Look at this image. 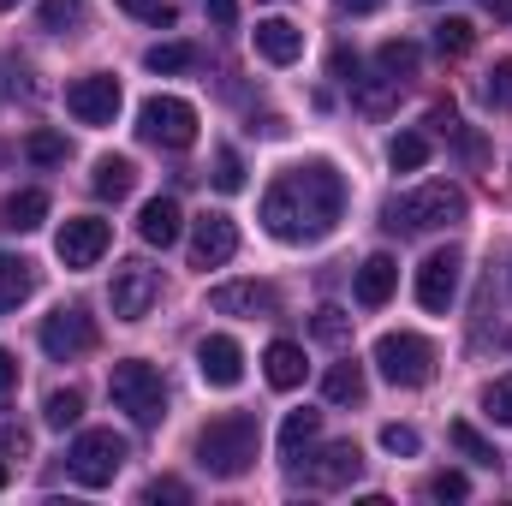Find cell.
I'll return each mask as SVG.
<instances>
[{
  "label": "cell",
  "mask_w": 512,
  "mask_h": 506,
  "mask_svg": "<svg viewBox=\"0 0 512 506\" xmlns=\"http://www.w3.org/2000/svg\"><path fill=\"white\" fill-rule=\"evenodd\" d=\"M126 459H131V447H126V435H114V429H84L72 441V453H66V465H72V477L84 489H108Z\"/></svg>",
  "instance_id": "obj_5"
},
{
  "label": "cell",
  "mask_w": 512,
  "mask_h": 506,
  "mask_svg": "<svg viewBox=\"0 0 512 506\" xmlns=\"http://www.w3.org/2000/svg\"><path fill=\"white\" fill-rule=\"evenodd\" d=\"M215 191H245V161L233 155V149H215Z\"/></svg>",
  "instance_id": "obj_35"
},
{
  "label": "cell",
  "mask_w": 512,
  "mask_h": 506,
  "mask_svg": "<svg viewBox=\"0 0 512 506\" xmlns=\"http://www.w3.org/2000/svg\"><path fill=\"white\" fill-rule=\"evenodd\" d=\"M471 42H477V30H471L465 18H441V24H435V48H441L447 60H459V54H471Z\"/></svg>",
  "instance_id": "obj_31"
},
{
  "label": "cell",
  "mask_w": 512,
  "mask_h": 506,
  "mask_svg": "<svg viewBox=\"0 0 512 506\" xmlns=\"http://www.w3.org/2000/svg\"><path fill=\"white\" fill-rule=\"evenodd\" d=\"M310 334H316L322 346H346V340H352V316H346L340 304H322L316 322H310Z\"/></svg>",
  "instance_id": "obj_30"
},
{
  "label": "cell",
  "mask_w": 512,
  "mask_h": 506,
  "mask_svg": "<svg viewBox=\"0 0 512 506\" xmlns=\"http://www.w3.org/2000/svg\"><path fill=\"white\" fill-rule=\"evenodd\" d=\"M209 310L215 316H280V292L268 280H233L209 292Z\"/></svg>",
  "instance_id": "obj_14"
},
{
  "label": "cell",
  "mask_w": 512,
  "mask_h": 506,
  "mask_svg": "<svg viewBox=\"0 0 512 506\" xmlns=\"http://www.w3.org/2000/svg\"><path fill=\"white\" fill-rule=\"evenodd\" d=\"M131 185H137L131 155H102V161H96V173H90V191H96L102 203H126Z\"/></svg>",
  "instance_id": "obj_21"
},
{
  "label": "cell",
  "mask_w": 512,
  "mask_h": 506,
  "mask_svg": "<svg viewBox=\"0 0 512 506\" xmlns=\"http://www.w3.org/2000/svg\"><path fill=\"white\" fill-rule=\"evenodd\" d=\"M483 411H489V423H512V376L483 387Z\"/></svg>",
  "instance_id": "obj_37"
},
{
  "label": "cell",
  "mask_w": 512,
  "mask_h": 506,
  "mask_svg": "<svg viewBox=\"0 0 512 506\" xmlns=\"http://www.w3.org/2000/svg\"><path fill=\"white\" fill-rule=\"evenodd\" d=\"M114 6H126L131 18H143V24H155V30H167L179 12H173V0H114Z\"/></svg>",
  "instance_id": "obj_36"
},
{
  "label": "cell",
  "mask_w": 512,
  "mask_h": 506,
  "mask_svg": "<svg viewBox=\"0 0 512 506\" xmlns=\"http://www.w3.org/2000/svg\"><path fill=\"white\" fill-rule=\"evenodd\" d=\"M483 96H489V108H512V60L489 66V84H483Z\"/></svg>",
  "instance_id": "obj_38"
},
{
  "label": "cell",
  "mask_w": 512,
  "mask_h": 506,
  "mask_svg": "<svg viewBox=\"0 0 512 506\" xmlns=\"http://www.w3.org/2000/svg\"><path fill=\"white\" fill-rule=\"evenodd\" d=\"M429 126L441 131V137H453V131H459V114H453V102H435V108H429Z\"/></svg>",
  "instance_id": "obj_44"
},
{
  "label": "cell",
  "mask_w": 512,
  "mask_h": 506,
  "mask_svg": "<svg viewBox=\"0 0 512 506\" xmlns=\"http://www.w3.org/2000/svg\"><path fill=\"white\" fill-rule=\"evenodd\" d=\"M459 221H465V191L447 185V179H435L411 197H393L382 209L387 233H435V227H459Z\"/></svg>",
  "instance_id": "obj_3"
},
{
  "label": "cell",
  "mask_w": 512,
  "mask_h": 506,
  "mask_svg": "<svg viewBox=\"0 0 512 506\" xmlns=\"http://www.w3.org/2000/svg\"><path fill=\"white\" fill-rule=\"evenodd\" d=\"M459 268H465V256L453 251V245L423 256V268H417V304L423 310H447L459 298Z\"/></svg>",
  "instance_id": "obj_12"
},
{
  "label": "cell",
  "mask_w": 512,
  "mask_h": 506,
  "mask_svg": "<svg viewBox=\"0 0 512 506\" xmlns=\"http://www.w3.org/2000/svg\"><path fill=\"white\" fill-rule=\"evenodd\" d=\"M42 221H48V191H36V185H30V191H12V197L0 203V227H6V233H36Z\"/></svg>",
  "instance_id": "obj_20"
},
{
  "label": "cell",
  "mask_w": 512,
  "mask_h": 506,
  "mask_svg": "<svg viewBox=\"0 0 512 506\" xmlns=\"http://www.w3.org/2000/svg\"><path fill=\"white\" fill-rule=\"evenodd\" d=\"M447 441H453V447H459L471 465H495V459H501V453H495V447H489V441L471 429V423H453V429H447Z\"/></svg>",
  "instance_id": "obj_33"
},
{
  "label": "cell",
  "mask_w": 512,
  "mask_h": 506,
  "mask_svg": "<svg viewBox=\"0 0 512 506\" xmlns=\"http://www.w3.org/2000/svg\"><path fill=\"white\" fill-rule=\"evenodd\" d=\"M108 245H114V227L96 221V215H72V221L54 233V251H60L66 268H96V262L108 256Z\"/></svg>",
  "instance_id": "obj_10"
},
{
  "label": "cell",
  "mask_w": 512,
  "mask_h": 506,
  "mask_svg": "<svg viewBox=\"0 0 512 506\" xmlns=\"http://www.w3.org/2000/svg\"><path fill=\"white\" fill-rule=\"evenodd\" d=\"M24 155H30L36 167H60V161H66V137H60V131H30V137H24Z\"/></svg>",
  "instance_id": "obj_32"
},
{
  "label": "cell",
  "mask_w": 512,
  "mask_h": 506,
  "mask_svg": "<svg viewBox=\"0 0 512 506\" xmlns=\"http://www.w3.org/2000/svg\"><path fill=\"white\" fill-rule=\"evenodd\" d=\"M12 387H18V358L0 346V393H12Z\"/></svg>",
  "instance_id": "obj_46"
},
{
  "label": "cell",
  "mask_w": 512,
  "mask_h": 506,
  "mask_svg": "<svg viewBox=\"0 0 512 506\" xmlns=\"http://www.w3.org/2000/svg\"><path fill=\"white\" fill-rule=\"evenodd\" d=\"M143 66L161 72V78H167V72H191V66H197V48H191V42H155V48L143 54Z\"/></svg>",
  "instance_id": "obj_28"
},
{
  "label": "cell",
  "mask_w": 512,
  "mask_h": 506,
  "mask_svg": "<svg viewBox=\"0 0 512 506\" xmlns=\"http://www.w3.org/2000/svg\"><path fill=\"white\" fill-rule=\"evenodd\" d=\"M358 471H364L358 441H334V447H322V453H316L310 483H316V489H346V483H358Z\"/></svg>",
  "instance_id": "obj_16"
},
{
  "label": "cell",
  "mask_w": 512,
  "mask_h": 506,
  "mask_svg": "<svg viewBox=\"0 0 512 506\" xmlns=\"http://www.w3.org/2000/svg\"><path fill=\"white\" fill-rule=\"evenodd\" d=\"M108 393H114V405L126 411L137 429H155V423L167 417V381H161V370H155V364H143V358L114 364Z\"/></svg>",
  "instance_id": "obj_4"
},
{
  "label": "cell",
  "mask_w": 512,
  "mask_h": 506,
  "mask_svg": "<svg viewBox=\"0 0 512 506\" xmlns=\"http://www.w3.org/2000/svg\"><path fill=\"white\" fill-rule=\"evenodd\" d=\"M120 78H108V72H90V78H78L72 90H66V114L78 120V126H114L120 120Z\"/></svg>",
  "instance_id": "obj_9"
},
{
  "label": "cell",
  "mask_w": 512,
  "mask_h": 506,
  "mask_svg": "<svg viewBox=\"0 0 512 506\" xmlns=\"http://www.w3.org/2000/svg\"><path fill=\"white\" fill-rule=\"evenodd\" d=\"M155 298H161V274H155L149 262H120V268H114L108 304H114L120 322H143V316L155 310Z\"/></svg>",
  "instance_id": "obj_8"
},
{
  "label": "cell",
  "mask_w": 512,
  "mask_h": 506,
  "mask_svg": "<svg viewBox=\"0 0 512 506\" xmlns=\"http://www.w3.org/2000/svg\"><path fill=\"white\" fill-rule=\"evenodd\" d=\"M256 447H262L256 417L251 411H227V417L203 423V435H197V465H203L209 477L233 483V477H245V471L256 465Z\"/></svg>",
  "instance_id": "obj_2"
},
{
  "label": "cell",
  "mask_w": 512,
  "mask_h": 506,
  "mask_svg": "<svg viewBox=\"0 0 512 506\" xmlns=\"http://www.w3.org/2000/svg\"><path fill=\"white\" fill-rule=\"evenodd\" d=\"M429 495H435V501H465L471 483H465V471H435V477H429Z\"/></svg>",
  "instance_id": "obj_40"
},
{
  "label": "cell",
  "mask_w": 512,
  "mask_h": 506,
  "mask_svg": "<svg viewBox=\"0 0 512 506\" xmlns=\"http://www.w3.org/2000/svg\"><path fill=\"white\" fill-rule=\"evenodd\" d=\"M0 161H6V149H0Z\"/></svg>",
  "instance_id": "obj_51"
},
{
  "label": "cell",
  "mask_w": 512,
  "mask_h": 506,
  "mask_svg": "<svg viewBox=\"0 0 512 506\" xmlns=\"http://www.w3.org/2000/svg\"><path fill=\"white\" fill-rule=\"evenodd\" d=\"M382 447L393 453V459H411L423 441H417V429H411V423H387V429H382Z\"/></svg>",
  "instance_id": "obj_39"
},
{
  "label": "cell",
  "mask_w": 512,
  "mask_h": 506,
  "mask_svg": "<svg viewBox=\"0 0 512 506\" xmlns=\"http://www.w3.org/2000/svg\"><path fill=\"white\" fill-rule=\"evenodd\" d=\"M203 12H209V24H221V30L239 24V0H203Z\"/></svg>",
  "instance_id": "obj_43"
},
{
  "label": "cell",
  "mask_w": 512,
  "mask_h": 506,
  "mask_svg": "<svg viewBox=\"0 0 512 506\" xmlns=\"http://www.w3.org/2000/svg\"><path fill=\"white\" fill-rule=\"evenodd\" d=\"M483 6H489V18H495V24H512V0H483Z\"/></svg>",
  "instance_id": "obj_48"
},
{
  "label": "cell",
  "mask_w": 512,
  "mask_h": 506,
  "mask_svg": "<svg viewBox=\"0 0 512 506\" xmlns=\"http://www.w3.org/2000/svg\"><path fill=\"white\" fill-rule=\"evenodd\" d=\"M78 417H84V393H78V387H54V393L42 399V423H48V429H72Z\"/></svg>",
  "instance_id": "obj_27"
},
{
  "label": "cell",
  "mask_w": 512,
  "mask_h": 506,
  "mask_svg": "<svg viewBox=\"0 0 512 506\" xmlns=\"http://www.w3.org/2000/svg\"><path fill=\"white\" fill-rule=\"evenodd\" d=\"M30 441H24V429L18 423H0V453H24Z\"/></svg>",
  "instance_id": "obj_45"
},
{
  "label": "cell",
  "mask_w": 512,
  "mask_h": 506,
  "mask_svg": "<svg viewBox=\"0 0 512 506\" xmlns=\"http://www.w3.org/2000/svg\"><path fill=\"white\" fill-rule=\"evenodd\" d=\"M316 435H322V411H286V423H280V459L298 465L316 447Z\"/></svg>",
  "instance_id": "obj_22"
},
{
  "label": "cell",
  "mask_w": 512,
  "mask_h": 506,
  "mask_svg": "<svg viewBox=\"0 0 512 506\" xmlns=\"http://www.w3.org/2000/svg\"><path fill=\"white\" fill-rule=\"evenodd\" d=\"M417 60H423V54H417V42H382V72L393 78V84H399V78H411V72H417Z\"/></svg>",
  "instance_id": "obj_34"
},
{
  "label": "cell",
  "mask_w": 512,
  "mask_h": 506,
  "mask_svg": "<svg viewBox=\"0 0 512 506\" xmlns=\"http://www.w3.org/2000/svg\"><path fill=\"white\" fill-rule=\"evenodd\" d=\"M96 346V322L84 316V310H54L48 322H42V352L54 358V364H72V358H84Z\"/></svg>",
  "instance_id": "obj_11"
},
{
  "label": "cell",
  "mask_w": 512,
  "mask_h": 506,
  "mask_svg": "<svg viewBox=\"0 0 512 506\" xmlns=\"http://www.w3.org/2000/svg\"><path fill=\"white\" fill-rule=\"evenodd\" d=\"M12 6H18V0H0V12H12Z\"/></svg>",
  "instance_id": "obj_50"
},
{
  "label": "cell",
  "mask_w": 512,
  "mask_h": 506,
  "mask_svg": "<svg viewBox=\"0 0 512 506\" xmlns=\"http://www.w3.org/2000/svg\"><path fill=\"white\" fill-rule=\"evenodd\" d=\"M137 131H143V143H155V149H191V143H197V108L179 102V96H149V102L137 108Z\"/></svg>",
  "instance_id": "obj_7"
},
{
  "label": "cell",
  "mask_w": 512,
  "mask_h": 506,
  "mask_svg": "<svg viewBox=\"0 0 512 506\" xmlns=\"http://www.w3.org/2000/svg\"><path fill=\"white\" fill-rule=\"evenodd\" d=\"M328 72H334L340 84H358V54H352V48H334V54H328Z\"/></svg>",
  "instance_id": "obj_41"
},
{
  "label": "cell",
  "mask_w": 512,
  "mask_h": 506,
  "mask_svg": "<svg viewBox=\"0 0 512 506\" xmlns=\"http://www.w3.org/2000/svg\"><path fill=\"white\" fill-rule=\"evenodd\" d=\"M340 209H346V179H340L328 161H298V167H286V173L268 185V197H262V227H268L280 245H316V239L334 233Z\"/></svg>",
  "instance_id": "obj_1"
},
{
  "label": "cell",
  "mask_w": 512,
  "mask_h": 506,
  "mask_svg": "<svg viewBox=\"0 0 512 506\" xmlns=\"http://www.w3.org/2000/svg\"><path fill=\"white\" fill-rule=\"evenodd\" d=\"M364 393H370L364 364H334L328 381H322V399H328V405H364Z\"/></svg>",
  "instance_id": "obj_25"
},
{
  "label": "cell",
  "mask_w": 512,
  "mask_h": 506,
  "mask_svg": "<svg viewBox=\"0 0 512 506\" xmlns=\"http://www.w3.org/2000/svg\"><path fill=\"white\" fill-rule=\"evenodd\" d=\"M42 30H48V36L84 30V0H42Z\"/></svg>",
  "instance_id": "obj_29"
},
{
  "label": "cell",
  "mask_w": 512,
  "mask_h": 506,
  "mask_svg": "<svg viewBox=\"0 0 512 506\" xmlns=\"http://www.w3.org/2000/svg\"><path fill=\"white\" fill-rule=\"evenodd\" d=\"M239 256V227H233V215H197L191 221V262L197 268H221V262H233Z\"/></svg>",
  "instance_id": "obj_13"
},
{
  "label": "cell",
  "mask_w": 512,
  "mask_h": 506,
  "mask_svg": "<svg viewBox=\"0 0 512 506\" xmlns=\"http://www.w3.org/2000/svg\"><path fill=\"white\" fill-rule=\"evenodd\" d=\"M423 161H429V137H423V131H399V137L387 143V167H393V173H417Z\"/></svg>",
  "instance_id": "obj_26"
},
{
  "label": "cell",
  "mask_w": 512,
  "mask_h": 506,
  "mask_svg": "<svg viewBox=\"0 0 512 506\" xmlns=\"http://www.w3.org/2000/svg\"><path fill=\"white\" fill-rule=\"evenodd\" d=\"M251 42H256V54H262L268 66H292V60L304 54V30L286 24V18H262V24L251 30Z\"/></svg>",
  "instance_id": "obj_17"
},
{
  "label": "cell",
  "mask_w": 512,
  "mask_h": 506,
  "mask_svg": "<svg viewBox=\"0 0 512 506\" xmlns=\"http://www.w3.org/2000/svg\"><path fill=\"white\" fill-rule=\"evenodd\" d=\"M179 203L173 197H149L143 203V215H137V233H143V245H155V251H167L173 239H179Z\"/></svg>",
  "instance_id": "obj_18"
},
{
  "label": "cell",
  "mask_w": 512,
  "mask_h": 506,
  "mask_svg": "<svg viewBox=\"0 0 512 506\" xmlns=\"http://www.w3.org/2000/svg\"><path fill=\"white\" fill-rule=\"evenodd\" d=\"M143 495H149V501H185V495H191V489H185V483H179V477H155V483H149V489H143Z\"/></svg>",
  "instance_id": "obj_42"
},
{
  "label": "cell",
  "mask_w": 512,
  "mask_h": 506,
  "mask_svg": "<svg viewBox=\"0 0 512 506\" xmlns=\"http://www.w3.org/2000/svg\"><path fill=\"white\" fill-rule=\"evenodd\" d=\"M30 292H36V268H30L24 256L0 251V316H6V310H18Z\"/></svg>",
  "instance_id": "obj_24"
},
{
  "label": "cell",
  "mask_w": 512,
  "mask_h": 506,
  "mask_svg": "<svg viewBox=\"0 0 512 506\" xmlns=\"http://www.w3.org/2000/svg\"><path fill=\"white\" fill-rule=\"evenodd\" d=\"M262 376H268V387L292 393V387L304 381V346H292V340H274V346L262 352Z\"/></svg>",
  "instance_id": "obj_23"
},
{
  "label": "cell",
  "mask_w": 512,
  "mask_h": 506,
  "mask_svg": "<svg viewBox=\"0 0 512 506\" xmlns=\"http://www.w3.org/2000/svg\"><path fill=\"white\" fill-rule=\"evenodd\" d=\"M340 6H346V12H352V18H364V12H382L387 0H340Z\"/></svg>",
  "instance_id": "obj_47"
},
{
  "label": "cell",
  "mask_w": 512,
  "mask_h": 506,
  "mask_svg": "<svg viewBox=\"0 0 512 506\" xmlns=\"http://www.w3.org/2000/svg\"><path fill=\"white\" fill-rule=\"evenodd\" d=\"M197 376L209 381V387H239L245 381V346L233 334H209L197 346Z\"/></svg>",
  "instance_id": "obj_15"
},
{
  "label": "cell",
  "mask_w": 512,
  "mask_h": 506,
  "mask_svg": "<svg viewBox=\"0 0 512 506\" xmlns=\"http://www.w3.org/2000/svg\"><path fill=\"white\" fill-rule=\"evenodd\" d=\"M393 286H399V262H393V256H370V262L358 268V286H352V292H358L364 310H382L387 298H393Z\"/></svg>",
  "instance_id": "obj_19"
},
{
  "label": "cell",
  "mask_w": 512,
  "mask_h": 506,
  "mask_svg": "<svg viewBox=\"0 0 512 506\" xmlns=\"http://www.w3.org/2000/svg\"><path fill=\"white\" fill-rule=\"evenodd\" d=\"M376 370H382L393 387H429L435 381V346L423 334H382L376 340Z\"/></svg>",
  "instance_id": "obj_6"
},
{
  "label": "cell",
  "mask_w": 512,
  "mask_h": 506,
  "mask_svg": "<svg viewBox=\"0 0 512 506\" xmlns=\"http://www.w3.org/2000/svg\"><path fill=\"white\" fill-rule=\"evenodd\" d=\"M6 477H12V471H6V465H0V489H6Z\"/></svg>",
  "instance_id": "obj_49"
}]
</instances>
